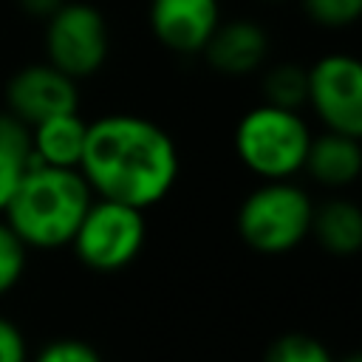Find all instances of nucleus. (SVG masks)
Returning a JSON list of instances; mask_svg holds the SVG:
<instances>
[{
    "mask_svg": "<svg viewBox=\"0 0 362 362\" xmlns=\"http://www.w3.org/2000/svg\"><path fill=\"white\" fill-rule=\"evenodd\" d=\"M308 96V71L297 62H277L263 74V102L297 110L305 105Z\"/></svg>",
    "mask_w": 362,
    "mask_h": 362,
    "instance_id": "nucleus-14",
    "label": "nucleus"
},
{
    "mask_svg": "<svg viewBox=\"0 0 362 362\" xmlns=\"http://www.w3.org/2000/svg\"><path fill=\"white\" fill-rule=\"evenodd\" d=\"M308 71L305 102L331 133L362 136V65L351 54H325Z\"/></svg>",
    "mask_w": 362,
    "mask_h": 362,
    "instance_id": "nucleus-7",
    "label": "nucleus"
},
{
    "mask_svg": "<svg viewBox=\"0 0 362 362\" xmlns=\"http://www.w3.org/2000/svg\"><path fill=\"white\" fill-rule=\"evenodd\" d=\"M314 201L291 181H266L238 209L240 240L260 255H286L311 232Z\"/></svg>",
    "mask_w": 362,
    "mask_h": 362,
    "instance_id": "nucleus-4",
    "label": "nucleus"
},
{
    "mask_svg": "<svg viewBox=\"0 0 362 362\" xmlns=\"http://www.w3.org/2000/svg\"><path fill=\"white\" fill-rule=\"evenodd\" d=\"M93 192L79 170L31 164L3 215L11 232L34 249H59L71 243Z\"/></svg>",
    "mask_w": 362,
    "mask_h": 362,
    "instance_id": "nucleus-2",
    "label": "nucleus"
},
{
    "mask_svg": "<svg viewBox=\"0 0 362 362\" xmlns=\"http://www.w3.org/2000/svg\"><path fill=\"white\" fill-rule=\"evenodd\" d=\"M88 124L79 113H59L31 127V164L76 170L85 147Z\"/></svg>",
    "mask_w": 362,
    "mask_h": 362,
    "instance_id": "nucleus-12",
    "label": "nucleus"
},
{
    "mask_svg": "<svg viewBox=\"0 0 362 362\" xmlns=\"http://www.w3.org/2000/svg\"><path fill=\"white\" fill-rule=\"evenodd\" d=\"M206 62L226 76H246L257 71L269 57V37L260 23L238 17L229 23H218L204 51Z\"/></svg>",
    "mask_w": 362,
    "mask_h": 362,
    "instance_id": "nucleus-10",
    "label": "nucleus"
},
{
    "mask_svg": "<svg viewBox=\"0 0 362 362\" xmlns=\"http://www.w3.org/2000/svg\"><path fill=\"white\" fill-rule=\"evenodd\" d=\"M311 235L328 255L351 257L362 246V212L351 198H328L314 206Z\"/></svg>",
    "mask_w": 362,
    "mask_h": 362,
    "instance_id": "nucleus-13",
    "label": "nucleus"
},
{
    "mask_svg": "<svg viewBox=\"0 0 362 362\" xmlns=\"http://www.w3.org/2000/svg\"><path fill=\"white\" fill-rule=\"evenodd\" d=\"M303 11L322 28H345L362 14V0H303Z\"/></svg>",
    "mask_w": 362,
    "mask_h": 362,
    "instance_id": "nucleus-17",
    "label": "nucleus"
},
{
    "mask_svg": "<svg viewBox=\"0 0 362 362\" xmlns=\"http://www.w3.org/2000/svg\"><path fill=\"white\" fill-rule=\"evenodd\" d=\"M25 356L28 351L23 331L11 320L0 317V362H25Z\"/></svg>",
    "mask_w": 362,
    "mask_h": 362,
    "instance_id": "nucleus-21",
    "label": "nucleus"
},
{
    "mask_svg": "<svg viewBox=\"0 0 362 362\" xmlns=\"http://www.w3.org/2000/svg\"><path fill=\"white\" fill-rule=\"evenodd\" d=\"M0 147L31 164V127L14 113H0Z\"/></svg>",
    "mask_w": 362,
    "mask_h": 362,
    "instance_id": "nucleus-19",
    "label": "nucleus"
},
{
    "mask_svg": "<svg viewBox=\"0 0 362 362\" xmlns=\"http://www.w3.org/2000/svg\"><path fill=\"white\" fill-rule=\"evenodd\" d=\"M334 362H362L356 354H348V356H342V359H334Z\"/></svg>",
    "mask_w": 362,
    "mask_h": 362,
    "instance_id": "nucleus-23",
    "label": "nucleus"
},
{
    "mask_svg": "<svg viewBox=\"0 0 362 362\" xmlns=\"http://www.w3.org/2000/svg\"><path fill=\"white\" fill-rule=\"evenodd\" d=\"M76 170L99 198L144 212L173 189L178 150L173 136L156 122L113 113L88 124Z\"/></svg>",
    "mask_w": 362,
    "mask_h": 362,
    "instance_id": "nucleus-1",
    "label": "nucleus"
},
{
    "mask_svg": "<svg viewBox=\"0 0 362 362\" xmlns=\"http://www.w3.org/2000/svg\"><path fill=\"white\" fill-rule=\"evenodd\" d=\"M6 105H8V113H14L28 127L59 113H74L79 107L76 79L65 76L48 62L25 65L8 79Z\"/></svg>",
    "mask_w": 362,
    "mask_h": 362,
    "instance_id": "nucleus-8",
    "label": "nucleus"
},
{
    "mask_svg": "<svg viewBox=\"0 0 362 362\" xmlns=\"http://www.w3.org/2000/svg\"><path fill=\"white\" fill-rule=\"evenodd\" d=\"M303 170H308V175L328 189L351 187L362 173L359 139L325 130L322 136L311 139Z\"/></svg>",
    "mask_w": 362,
    "mask_h": 362,
    "instance_id": "nucleus-11",
    "label": "nucleus"
},
{
    "mask_svg": "<svg viewBox=\"0 0 362 362\" xmlns=\"http://www.w3.org/2000/svg\"><path fill=\"white\" fill-rule=\"evenodd\" d=\"M28 167L31 164L25 158H20V156H14V153H8V150L0 147V212L11 201V195H14V189H17V184H20L23 173Z\"/></svg>",
    "mask_w": 362,
    "mask_h": 362,
    "instance_id": "nucleus-20",
    "label": "nucleus"
},
{
    "mask_svg": "<svg viewBox=\"0 0 362 362\" xmlns=\"http://www.w3.org/2000/svg\"><path fill=\"white\" fill-rule=\"evenodd\" d=\"M25 243L11 232L6 221H0V297L11 291L25 272Z\"/></svg>",
    "mask_w": 362,
    "mask_h": 362,
    "instance_id": "nucleus-16",
    "label": "nucleus"
},
{
    "mask_svg": "<svg viewBox=\"0 0 362 362\" xmlns=\"http://www.w3.org/2000/svg\"><path fill=\"white\" fill-rule=\"evenodd\" d=\"M263 362H334L331 351L308 334H283L269 348Z\"/></svg>",
    "mask_w": 362,
    "mask_h": 362,
    "instance_id": "nucleus-15",
    "label": "nucleus"
},
{
    "mask_svg": "<svg viewBox=\"0 0 362 362\" xmlns=\"http://www.w3.org/2000/svg\"><path fill=\"white\" fill-rule=\"evenodd\" d=\"M34 362H102V356L96 354L93 345L65 337V339H54L45 348H40Z\"/></svg>",
    "mask_w": 362,
    "mask_h": 362,
    "instance_id": "nucleus-18",
    "label": "nucleus"
},
{
    "mask_svg": "<svg viewBox=\"0 0 362 362\" xmlns=\"http://www.w3.org/2000/svg\"><path fill=\"white\" fill-rule=\"evenodd\" d=\"M144 212L119 201L96 198L82 215L71 246L93 272H119L136 260L144 246Z\"/></svg>",
    "mask_w": 362,
    "mask_h": 362,
    "instance_id": "nucleus-5",
    "label": "nucleus"
},
{
    "mask_svg": "<svg viewBox=\"0 0 362 362\" xmlns=\"http://www.w3.org/2000/svg\"><path fill=\"white\" fill-rule=\"evenodd\" d=\"M110 37L99 8L65 0L45 23L48 65L71 79L93 76L107 59Z\"/></svg>",
    "mask_w": 362,
    "mask_h": 362,
    "instance_id": "nucleus-6",
    "label": "nucleus"
},
{
    "mask_svg": "<svg viewBox=\"0 0 362 362\" xmlns=\"http://www.w3.org/2000/svg\"><path fill=\"white\" fill-rule=\"evenodd\" d=\"M311 144L308 124L297 110L257 105L235 127V153L246 170L266 181H288L303 170Z\"/></svg>",
    "mask_w": 362,
    "mask_h": 362,
    "instance_id": "nucleus-3",
    "label": "nucleus"
},
{
    "mask_svg": "<svg viewBox=\"0 0 362 362\" xmlns=\"http://www.w3.org/2000/svg\"><path fill=\"white\" fill-rule=\"evenodd\" d=\"M156 40L175 54H201L221 23L218 0H150L147 8Z\"/></svg>",
    "mask_w": 362,
    "mask_h": 362,
    "instance_id": "nucleus-9",
    "label": "nucleus"
},
{
    "mask_svg": "<svg viewBox=\"0 0 362 362\" xmlns=\"http://www.w3.org/2000/svg\"><path fill=\"white\" fill-rule=\"evenodd\" d=\"M62 3H65V0H17V6H20L25 14L40 17V20H48Z\"/></svg>",
    "mask_w": 362,
    "mask_h": 362,
    "instance_id": "nucleus-22",
    "label": "nucleus"
}]
</instances>
